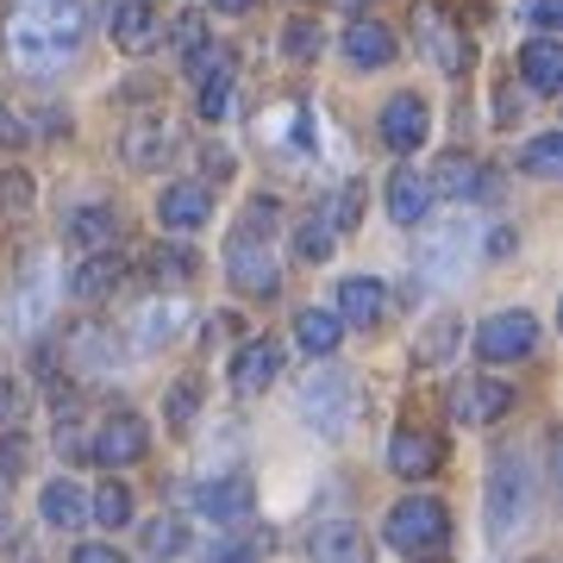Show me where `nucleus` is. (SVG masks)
<instances>
[{"mask_svg":"<svg viewBox=\"0 0 563 563\" xmlns=\"http://www.w3.org/2000/svg\"><path fill=\"white\" fill-rule=\"evenodd\" d=\"M426 207H432V181H426V169H413V163L395 169V176H388V220L413 232V225L426 220Z\"/></svg>","mask_w":563,"mask_h":563,"instance_id":"obj_24","label":"nucleus"},{"mask_svg":"<svg viewBox=\"0 0 563 563\" xmlns=\"http://www.w3.org/2000/svg\"><path fill=\"white\" fill-rule=\"evenodd\" d=\"M295 339H301L307 357H332L344 344V320L339 313H325V307H307L301 320H295Z\"/></svg>","mask_w":563,"mask_h":563,"instance_id":"obj_31","label":"nucleus"},{"mask_svg":"<svg viewBox=\"0 0 563 563\" xmlns=\"http://www.w3.org/2000/svg\"><path fill=\"white\" fill-rule=\"evenodd\" d=\"M225 282H232L239 295L269 301V295L282 288V269H276V257H269V239H257V232H232V239H225Z\"/></svg>","mask_w":563,"mask_h":563,"instance_id":"obj_6","label":"nucleus"},{"mask_svg":"<svg viewBox=\"0 0 563 563\" xmlns=\"http://www.w3.org/2000/svg\"><path fill=\"white\" fill-rule=\"evenodd\" d=\"M151 269H157V282H188L195 257H188V251H176V244H157V257H151Z\"/></svg>","mask_w":563,"mask_h":563,"instance_id":"obj_43","label":"nucleus"},{"mask_svg":"<svg viewBox=\"0 0 563 563\" xmlns=\"http://www.w3.org/2000/svg\"><path fill=\"white\" fill-rule=\"evenodd\" d=\"M38 514H44V526H57V532H76V526H88V495H81L69 476L63 483H51L38 495Z\"/></svg>","mask_w":563,"mask_h":563,"instance_id":"obj_30","label":"nucleus"},{"mask_svg":"<svg viewBox=\"0 0 563 563\" xmlns=\"http://www.w3.org/2000/svg\"><path fill=\"white\" fill-rule=\"evenodd\" d=\"M307 558L313 563H369V532L351 520H325L307 544Z\"/></svg>","mask_w":563,"mask_h":563,"instance_id":"obj_25","label":"nucleus"},{"mask_svg":"<svg viewBox=\"0 0 563 563\" xmlns=\"http://www.w3.org/2000/svg\"><path fill=\"white\" fill-rule=\"evenodd\" d=\"M520 81L532 95H558L563 88V44L551 38V32H539V38L520 51Z\"/></svg>","mask_w":563,"mask_h":563,"instance_id":"obj_26","label":"nucleus"},{"mask_svg":"<svg viewBox=\"0 0 563 563\" xmlns=\"http://www.w3.org/2000/svg\"><path fill=\"white\" fill-rule=\"evenodd\" d=\"M320 25H313V20H288V32H282V51H288V57H295V63H313V57H320Z\"/></svg>","mask_w":563,"mask_h":563,"instance_id":"obj_39","label":"nucleus"},{"mask_svg":"<svg viewBox=\"0 0 563 563\" xmlns=\"http://www.w3.org/2000/svg\"><path fill=\"white\" fill-rule=\"evenodd\" d=\"M526 20L539 32H551V25H563V0H526Z\"/></svg>","mask_w":563,"mask_h":563,"instance_id":"obj_48","label":"nucleus"},{"mask_svg":"<svg viewBox=\"0 0 563 563\" xmlns=\"http://www.w3.org/2000/svg\"><path fill=\"white\" fill-rule=\"evenodd\" d=\"M181 320H188V307H181L176 295H169V301L151 295V301L132 313V344H139V351H163V344L181 339Z\"/></svg>","mask_w":563,"mask_h":563,"instance_id":"obj_18","label":"nucleus"},{"mask_svg":"<svg viewBox=\"0 0 563 563\" xmlns=\"http://www.w3.org/2000/svg\"><path fill=\"white\" fill-rule=\"evenodd\" d=\"M383 539L401 551V558H432V551H444V539H451V507L432 501V495H407V501L388 507L383 520Z\"/></svg>","mask_w":563,"mask_h":563,"instance_id":"obj_3","label":"nucleus"},{"mask_svg":"<svg viewBox=\"0 0 563 563\" xmlns=\"http://www.w3.org/2000/svg\"><path fill=\"white\" fill-rule=\"evenodd\" d=\"M195 88H201V95H195L201 120H207V125H220V120H225V107H232V81L213 76V81H195Z\"/></svg>","mask_w":563,"mask_h":563,"instance_id":"obj_41","label":"nucleus"},{"mask_svg":"<svg viewBox=\"0 0 563 563\" xmlns=\"http://www.w3.org/2000/svg\"><path fill=\"white\" fill-rule=\"evenodd\" d=\"M25 470V439L20 432H0V483H13Z\"/></svg>","mask_w":563,"mask_h":563,"instance_id":"obj_45","label":"nucleus"},{"mask_svg":"<svg viewBox=\"0 0 563 563\" xmlns=\"http://www.w3.org/2000/svg\"><path fill=\"white\" fill-rule=\"evenodd\" d=\"M120 282H125V263L113 257V251H88V257L76 263V276L63 282V288H69V295H76L81 307H95V301H107V295H113Z\"/></svg>","mask_w":563,"mask_h":563,"instance_id":"obj_22","label":"nucleus"},{"mask_svg":"<svg viewBox=\"0 0 563 563\" xmlns=\"http://www.w3.org/2000/svg\"><path fill=\"white\" fill-rule=\"evenodd\" d=\"M325 7H344V13H363V7H369V0H325Z\"/></svg>","mask_w":563,"mask_h":563,"instance_id":"obj_54","label":"nucleus"},{"mask_svg":"<svg viewBox=\"0 0 563 563\" xmlns=\"http://www.w3.org/2000/svg\"><path fill=\"white\" fill-rule=\"evenodd\" d=\"M457 339H463V320H432V332L413 344V363H444L457 351Z\"/></svg>","mask_w":563,"mask_h":563,"instance_id":"obj_37","label":"nucleus"},{"mask_svg":"<svg viewBox=\"0 0 563 563\" xmlns=\"http://www.w3.org/2000/svg\"><path fill=\"white\" fill-rule=\"evenodd\" d=\"M63 307V276L57 263H51V251H32L25 257V269L13 276V295H7V320H13V332L20 339H38L44 325L57 320Z\"/></svg>","mask_w":563,"mask_h":563,"instance_id":"obj_2","label":"nucleus"},{"mask_svg":"<svg viewBox=\"0 0 563 563\" xmlns=\"http://www.w3.org/2000/svg\"><path fill=\"white\" fill-rule=\"evenodd\" d=\"M376 132H383V144L395 151V157H413V151L432 139V107H426L420 95H395V101L383 107Z\"/></svg>","mask_w":563,"mask_h":563,"instance_id":"obj_12","label":"nucleus"},{"mask_svg":"<svg viewBox=\"0 0 563 563\" xmlns=\"http://www.w3.org/2000/svg\"><path fill=\"white\" fill-rule=\"evenodd\" d=\"M520 176H539V181L563 176V132H539L532 144H520Z\"/></svg>","mask_w":563,"mask_h":563,"instance_id":"obj_32","label":"nucleus"},{"mask_svg":"<svg viewBox=\"0 0 563 563\" xmlns=\"http://www.w3.org/2000/svg\"><path fill=\"white\" fill-rule=\"evenodd\" d=\"M532 514V463L520 451H495L488 463V539L501 544L507 532H520Z\"/></svg>","mask_w":563,"mask_h":563,"instance_id":"obj_4","label":"nucleus"},{"mask_svg":"<svg viewBox=\"0 0 563 563\" xmlns=\"http://www.w3.org/2000/svg\"><path fill=\"white\" fill-rule=\"evenodd\" d=\"M276 376H282V344L276 339H244L239 357H232V388H239V395H263Z\"/></svg>","mask_w":563,"mask_h":563,"instance_id":"obj_19","label":"nucleus"},{"mask_svg":"<svg viewBox=\"0 0 563 563\" xmlns=\"http://www.w3.org/2000/svg\"><path fill=\"white\" fill-rule=\"evenodd\" d=\"M276 220H282V201H276V195H257V201H244L239 232H257V239H269V232H276Z\"/></svg>","mask_w":563,"mask_h":563,"instance_id":"obj_40","label":"nucleus"},{"mask_svg":"<svg viewBox=\"0 0 563 563\" xmlns=\"http://www.w3.org/2000/svg\"><path fill=\"white\" fill-rule=\"evenodd\" d=\"M383 313H388V288H383V276H344L339 282V320L344 325H383Z\"/></svg>","mask_w":563,"mask_h":563,"instance_id":"obj_21","label":"nucleus"},{"mask_svg":"<svg viewBox=\"0 0 563 563\" xmlns=\"http://www.w3.org/2000/svg\"><path fill=\"white\" fill-rule=\"evenodd\" d=\"M263 551H269V539L257 532V539H244V544H225V551H213L207 563H257Z\"/></svg>","mask_w":563,"mask_h":563,"instance_id":"obj_46","label":"nucleus"},{"mask_svg":"<svg viewBox=\"0 0 563 563\" xmlns=\"http://www.w3.org/2000/svg\"><path fill=\"white\" fill-rule=\"evenodd\" d=\"M225 169H232V157H225V151H213V144H207V176H213V181H225Z\"/></svg>","mask_w":563,"mask_h":563,"instance_id":"obj_51","label":"nucleus"},{"mask_svg":"<svg viewBox=\"0 0 563 563\" xmlns=\"http://www.w3.org/2000/svg\"><path fill=\"white\" fill-rule=\"evenodd\" d=\"M395 51H401V44H395V32H388V25H376V20H357L351 32H344V57L357 63V69H388V63H395Z\"/></svg>","mask_w":563,"mask_h":563,"instance_id":"obj_27","label":"nucleus"},{"mask_svg":"<svg viewBox=\"0 0 563 563\" xmlns=\"http://www.w3.org/2000/svg\"><path fill=\"white\" fill-rule=\"evenodd\" d=\"M63 232H69L81 251H113V239H120V213H113V207H101V201L76 207V213L63 220Z\"/></svg>","mask_w":563,"mask_h":563,"instance_id":"obj_29","label":"nucleus"},{"mask_svg":"<svg viewBox=\"0 0 563 563\" xmlns=\"http://www.w3.org/2000/svg\"><path fill=\"white\" fill-rule=\"evenodd\" d=\"M7 544H13V514L0 507V551H7Z\"/></svg>","mask_w":563,"mask_h":563,"instance_id":"obj_53","label":"nucleus"},{"mask_svg":"<svg viewBox=\"0 0 563 563\" xmlns=\"http://www.w3.org/2000/svg\"><path fill=\"white\" fill-rule=\"evenodd\" d=\"M139 544H144V558H176L181 544H188V526L181 520H151V526H139Z\"/></svg>","mask_w":563,"mask_h":563,"instance_id":"obj_35","label":"nucleus"},{"mask_svg":"<svg viewBox=\"0 0 563 563\" xmlns=\"http://www.w3.org/2000/svg\"><path fill=\"white\" fill-rule=\"evenodd\" d=\"M432 195H451V201H483L488 188H495V181H488V169L476 157H463V151H444L439 163H432Z\"/></svg>","mask_w":563,"mask_h":563,"instance_id":"obj_16","label":"nucleus"},{"mask_svg":"<svg viewBox=\"0 0 563 563\" xmlns=\"http://www.w3.org/2000/svg\"><path fill=\"white\" fill-rule=\"evenodd\" d=\"M514 407V388L501 383V376H463L457 388H451V420L457 426H495Z\"/></svg>","mask_w":563,"mask_h":563,"instance_id":"obj_11","label":"nucleus"},{"mask_svg":"<svg viewBox=\"0 0 563 563\" xmlns=\"http://www.w3.org/2000/svg\"><path fill=\"white\" fill-rule=\"evenodd\" d=\"M476 351H483L488 363H520L539 351V320L526 313V307H514V313H488L483 325H476Z\"/></svg>","mask_w":563,"mask_h":563,"instance_id":"obj_7","label":"nucleus"},{"mask_svg":"<svg viewBox=\"0 0 563 563\" xmlns=\"http://www.w3.org/2000/svg\"><path fill=\"white\" fill-rule=\"evenodd\" d=\"M144 451H151V426H144L139 413L101 420V432H95V444H88V457L101 463V470H125V463H139Z\"/></svg>","mask_w":563,"mask_h":563,"instance_id":"obj_13","label":"nucleus"},{"mask_svg":"<svg viewBox=\"0 0 563 563\" xmlns=\"http://www.w3.org/2000/svg\"><path fill=\"white\" fill-rule=\"evenodd\" d=\"M120 157L125 169H163V163L176 157V125H169V113H139V120L120 132Z\"/></svg>","mask_w":563,"mask_h":563,"instance_id":"obj_10","label":"nucleus"},{"mask_svg":"<svg viewBox=\"0 0 563 563\" xmlns=\"http://www.w3.org/2000/svg\"><path fill=\"white\" fill-rule=\"evenodd\" d=\"M13 144H25V120L0 101V151H13Z\"/></svg>","mask_w":563,"mask_h":563,"instance_id":"obj_49","label":"nucleus"},{"mask_svg":"<svg viewBox=\"0 0 563 563\" xmlns=\"http://www.w3.org/2000/svg\"><path fill=\"white\" fill-rule=\"evenodd\" d=\"M69 363H76L81 376H107V369L120 363V339H113V325L81 320L76 332H69Z\"/></svg>","mask_w":563,"mask_h":563,"instance_id":"obj_23","label":"nucleus"},{"mask_svg":"<svg viewBox=\"0 0 563 563\" xmlns=\"http://www.w3.org/2000/svg\"><path fill=\"white\" fill-rule=\"evenodd\" d=\"M88 44V0H13L7 7V57L25 76H63Z\"/></svg>","mask_w":563,"mask_h":563,"instance_id":"obj_1","label":"nucleus"},{"mask_svg":"<svg viewBox=\"0 0 563 563\" xmlns=\"http://www.w3.org/2000/svg\"><path fill=\"white\" fill-rule=\"evenodd\" d=\"M207 7H213V13H251L257 0H207Z\"/></svg>","mask_w":563,"mask_h":563,"instance_id":"obj_52","label":"nucleus"},{"mask_svg":"<svg viewBox=\"0 0 563 563\" xmlns=\"http://www.w3.org/2000/svg\"><path fill=\"white\" fill-rule=\"evenodd\" d=\"M351 413H357V388H351L344 369H313L301 383V420L313 426L320 439L339 444L344 432H351Z\"/></svg>","mask_w":563,"mask_h":563,"instance_id":"obj_5","label":"nucleus"},{"mask_svg":"<svg viewBox=\"0 0 563 563\" xmlns=\"http://www.w3.org/2000/svg\"><path fill=\"white\" fill-rule=\"evenodd\" d=\"M88 520L95 526H132V488L125 483H107L95 501H88Z\"/></svg>","mask_w":563,"mask_h":563,"instance_id":"obj_34","label":"nucleus"},{"mask_svg":"<svg viewBox=\"0 0 563 563\" xmlns=\"http://www.w3.org/2000/svg\"><path fill=\"white\" fill-rule=\"evenodd\" d=\"M320 220L332 225V232H351V225L363 220V188H357V181H344L339 195H332V201L320 207Z\"/></svg>","mask_w":563,"mask_h":563,"instance_id":"obj_38","label":"nucleus"},{"mask_svg":"<svg viewBox=\"0 0 563 563\" xmlns=\"http://www.w3.org/2000/svg\"><path fill=\"white\" fill-rule=\"evenodd\" d=\"M157 220L169 225V232H201V225L213 220V188H207V181H176V188H163Z\"/></svg>","mask_w":563,"mask_h":563,"instance_id":"obj_17","label":"nucleus"},{"mask_svg":"<svg viewBox=\"0 0 563 563\" xmlns=\"http://www.w3.org/2000/svg\"><path fill=\"white\" fill-rule=\"evenodd\" d=\"M332 244H339V232L313 213V220H301V232H295V257H301V263H325V257H332Z\"/></svg>","mask_w":563,"mask_h":563,"instance_id":"obj_36","label":"nucleus"},{"mask_svg":"<svg viewBox=\"0 0 563 563\" xmlns=\"http://www.w3.org/2000/svg\"><path fill=\"white\" fill-rule=\"evenodd\" d=\"M420 257H426V276H439V282H457L463 276V263H470V225H432L420 244Z\"/></svg>","mask_w":563,"mask_h":563,"instance_id":"obj_20","label":"nucleus"},{"mask_svg":"<svg viewBox=\"0 0 563 563\" xmlns=\"http://www.w3.org/2000/svg\"><path fill=\"white\" fill-rule=\"evenodd\" d=\"M107 32H113V44H120L125 57H151L163 38V20L151 0H120L113 7V20H107Z\"/></svg>","mask_w":563,"mask_h":563,"instance_id":"obj_15","label":"nucleus"},{"mask_svg":"<svg viewBox=\"0 0 563 563\" xmlns=\"http://www.w3.org/2000/svg\"><path fill=\"white\" fill-rule=\"evenodd\" d=\"M201 38H207V20H201V13H181V20H176V51L188 57Z\"/></svg>","mask_w":563,"mask_h":563,"instance_id":"obj_47","label":"nucleus"},{"mask_svg":"<svg viewBox=\"0 0 563 563\" xmlns=\"http://www.w3.org/2000/svg\"><path fill=\"white\" fill-rule=\"evenodd\" d=\"M69 563H125V558L113 551V544H76V558Z\"/></svg>","mask_w":563,"mask_h":563,"instance_id":"obj_50","label":"nucleus"},{"mask_svg":"<svg viewBox=\"0 0 563 563\" xmlns=\"http://www.w3.org/2000/svg\"><path fill=\"white\" fill-rule=\"evenodd\" d=\"M257 139H263V151H276V157H307V151L320 144L313 107H307V101H282V107H269V113L257 120Z\"/></svg>","mask_w":563,"mask_h":563,"instance_id":"obj_8","label":"nucleus"},{"mask_svg":"<svg viewBox=\"0 0 563 563\" xmlns=\"http://www.w3.org/2000/svg\"><path fill=\"white\" fill-rule=\"evenodd\" d=\"M195 507H201L213 526H225V532H232V526L251 520V507H257V488H251V476H239V470H232V476H213V483L195 488Z\"/></svg>","mask_w":563,"mask_h":563,"instance_id":"obj_14","label":"nucleus"},{"mask_svg":"<svg viewBox=\"0 0 563 563\" xmlns=\"http://www.w3.org/2000/svg\"><path fill=\"white\" fill-rule=\"evenodd\" d=\"M32 201H38V181L25 176V169H0V220L32 213Z\"/></svg>","mask_w":563,"mask_h":563,"instance_id":"obj_33","label":"nucleus"},{"mask_svg":"<svg viewBox=\"0 0 563 563\" xmlns=\"http://www.w3.org/2000/svg\"><path fill=\"white\" fill-rule=\"evenodd\" d=\"M195 407H201V388L176 383V388H169V401H163V426H176V432H181V426L195 420Z\"/></svg>","mask_w":563,"mask_h":563,"instance_id":"obj_42","label":"nucleus"},{"mask_svg":"<svg viewBox=\"0 0 563 563\" xmlns=\"http://www.w3.org/2000/svg\"><path fill=\"white\" fill-rule=\"evenodd\" d=\"M388 470H395V476H432V470H439V439H432V432H413V426L395 432V439H388Z\"/></svg>","mask_w":563,"mask_h":563,"instance_id":"obj_28","label":"nucleus"},{"mask_svg":"<svg viewBox=\"0 0 563 563\" xmlns=\"http://www.w3.org/2000/svg\"><path fill=\"white\" fill-rule=\"evenodd\" d=\"M413 25H420L426 57L439 63L444 76H463L470 69V38H463V25H451V13H444L439 0H420L413 7Z\"/></svg>","mask_w":563,"mask_h":563,"instance_id":"obj_9","label":"nucleus"},{"mask_svg":"<svg viewBox=\"0 0 563 563\" xmlns=\"http://www.w3.org/2000/svg\"><path fill=\"white\" fill-rule=\"evenodd\" d=\"M20 413H25V383L0 376V426H20Z\"/></svg>","mask_w":563,"mask_h":563,"instance_id":"obj_44","label":"nucleus"}]
</instances>
